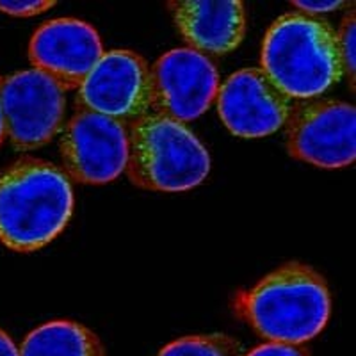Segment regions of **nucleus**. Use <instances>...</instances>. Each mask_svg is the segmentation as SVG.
I'll return each mask as SVG.
<instances>
[{
	"label": "nucleus",
	"instance_id": "obj_17",
	"mask_svg": "<svg viewBox=\"0 0 356 356\" xmlns=\"http://www.w3.org/2000/svg\"><path fill=\"white\" fill-rule=\"evenodd\" d=\"M244 356H310L308 351L301 346H289V344H276V342H264V344L255 346Z\"/></svg>",
	"mask_w": 356,
	"mask_h": 356
},
{
	"label": "nucleus",
	"instance_id": "obj_3",
	"mask_svg": "<svg viewBox=\"0 0 356 356\" xmlns=\"http://www.w3.org/2000/svg\"><path fill=\"white\" fill-rule=\"evenodd\" d=\"M260 65L289 100L321 97L344 77L337 31L326 20L301 13L282 15L267 29Z\"/></svg>",
	"mask_w": 356,
	"mask_h": 356
},
{
	"label": "nucleus",
	"instance_id": "obj_2",
	"mask_svg": "<svg viewBox=\"0 0 356 356\" xmlns=\"http://www.w3.org/2000/svg\"><path fill=\"white\" fill-rule=\"evenodd\" d=\"M75 207L72 180L54 162L22 157L0 173V243L33 253L68 227Z\"/></svg>",
	"mask_w": 356,
	"mask_h": 356
},
{
	"label": "nucleus",
	"instance_id": "obj_20",
	"mask_svg": "<svg viewBox=\"0 0 356 356\" xmlns=\"http://www.w3.org/2000/svg\"><path fill=\"white\" fill-rule=\"evenodd\" d=\"M6 139V129H4V118H2V109H0V145Z\"/></svg>",
	"mask_w": 356,
	"mask_h": 356
},
{
	"label": "nucleus",
	"instance_id": "obj_9",
	"mask_svg": "<svg viewBox=\"0 0 356 356\" xmlns=\"http://www.w3.org/2000/svg\"><path fill=\"white\" fill-rule=\"evenodd\" d=\"M75 104L123 125L136 122L150 113V65L134 50H107L77 88Z\"/></svg>",
	"mask_w": 356,
	"mask_h": 356
},
{
	"label": "nucleus",
	"instance_id": "obj_13",
	"mask_svg": "<svg viewBox=\"0 0 356 356\" xmlns=\"http://www.w3.org/2000/svg\"><path fill=\"white\" fill-rule=\"evenodd\" d=\"M20 356H107L93 330L70 319L41 324L25 337Z\"/></svg>",
	"mask_w": 356,
	"mask_h": 356
},
{
	"label": "nucleus",
	"instance_id": "obj_4",
	"mask_svg": "<svg viewBox=\"0 0 356 356\" xmlns=\"http://www.w3.org/2000/svg\"><path fill=\"white\" fill-rule=\"evenodd\" d=\"M125 175L143 191L184 193L205 182L211 155L193 130L159 114H145L127 125Z\"/></svg>",
	"mask_w": 356,
	"mask_h": 356
},
{
	"label": "nucleus",
	"instance_id": "obj_8",
	"mask_svg": "<svg viewBox=\"0 0 356 356\" xmlns=\"http://www.w3.org/2000/svg\"><path fill=\"white\" fill-rule=\"evenodd\" d=\"M219 72L205 54L189 49H173L150 66V113L189 123L216 102Z\"/></svg>",
	"mask_w": 356,
	"mask_h": 356
},
{
	"label": "nucleus",
	"instance_id": "obj_11",
	"mask_svg": "<svg viewBox=\"0 0 356 356\" xmlns=\"http://www.w3.org/2000/svg\"><path fill=\"white\" fill-rule=\"evenodd\" d=\"M104 54L97 29L79 18L44 22L29 43V59L34 68L56 79L68 91H77Z\"/></svg>",
	"mask_w": 356,
	"mask_h": 356
},
{
	"label": "nucleus",
	"instance_id": "obj_6",
	"mask_svg": "<svg viewBox=\"0 0 356 356\" xmlns=\"http://www.w3.org/2000/svg\"><path fill=\"white\" fill-rule=\"evenodd\" d=\"M291 157L324 170L351 166L356 159V109L348 102L319 98L291 106L285 122Z\"/></svg>",
	"mask_w": 356,
	"mask_h": 356
},
{
	"label": "nucleus",
	"instance_id": "obj_1",
	"mask_svg": "<svg viewBox=\"0 0 356 356\" xmlns=\"http://www.w3.org/2000/svg\"><path fill=\"white\" fill-rule=\"evenodd\" d=\"M234 310L267 342L301 346L326 328L332 292L316 267L287 262L241 291Z\"/></svg>",
	"mask_w": 356,
	"mask_h": 356
},
{
	"label": "nucleus",
	"instance_id": "obj_15",
	"mask_svg": "<svg viewBox=\"0 0 356 356\" xmlns=\"http://www.w3.org/2000/svg\"><path fill=\"white\" fill-rule=\"evenodd\" d=\"M337 43H339V56L342 63V72L348 75L349 88L356 91V20L355 9L348 13L337 31Z\"/></svg>",
	"mask_w": 356,
	"mask_h": 356
},
{
	"label": "nucleus",
	"instance_id": "obj_19",
	"mask_svg": "<svg viewBox=\"0 0 356 356\" xmlns=\"http://www.w3.org/2000/svg\"><path fill=\"white\" fill-rule=\"evenodd\" d=\"M0 356H20V349L4 330H0Z\"/></svg>",
	"mask_w": 356,
	"mask_h": 356
},
{
	"label": "nucleus",
	"instance_id": "obj_12",
	"mask_svg": "<svg viewBox=\"0 0 356 356\" xmlns=\"http://www.w3.org/2000/svg\"><path fill=\"white\" fill-rule=\"evenodd\" d=\"M168 9L189 49L205 56L234 52L246 36V9L239 0H173Z\"/></svg>",
	"mask_w": 356,
	"mask_h": 356
},
{
	"label": "nucleus",
	"instance_id": "obj_5",
	"mask_svg": "<svg viewBox=\"0 0 356 356\" xmlns=\"http://www.w3.org/2000/svg\"><path fill=\"white\" fill-rule=\"evenodd\" d=\"M68 93L65 86L36 68L0 77V109L15 150H38L61 132Z\"/></svg>",
	"mask_w": 356,
	"mask_h": 356
},
{
	"label": "nucleus",
	"instance_id": "obj_16",
	"mask_svg": "<svg viewBox=\"0 0 356 356\" xmlns=\"http://www.w3.org/2000/svg\"><path fill=\"white\" fill-rule=\"evenodd\" d=\"M54 6H56L54 0H31V2H2L0 0V11L17 18L36 17L52 9Z\"/></svg>",
	"mask_w": 356,
	"mask_h": 356
},
{
	"label": "nucleus",
	"instance_id": "obj_14",
	"mask_svg": "<svg viewBox=\"0 0 356 356\" xmlns=\"http://www.w3.org/2000/svg\"><path fill=\"white\" fill-rule=\"evenodd\" d=\"M157 356H244L239 340L225 333L189 335L177 339L157 353Z\"/></svg>",
	"mask_w": 356,
	"mask_h": 356
},
{
	"label": "nucleus",
	"instance_id": "obj_10",
	"mask_svg": "<svg viewBox=\"0 0 356 356\" xmlns=\"http://www.w3.org/2000/svg\"><path fill=\"white\" fill-rule=\"evenodd\" d=\"M216 104L222 125L244 139L266 138L284 129L292 106L260 68L232 73L219 86Z\"/></svg>",
	"mask_w": 356,
	"mask_h": 356
},
{
	"label": "nucleus",
	"instance_id": "obj_7",
	"mask_svg": "<svg viewBox=\"0 0 356 356\" xmlns=\"http://www.w3.org/2000/svg\"><path fill=\"white\" fill-rule=\"evenodd\" d=\"M59 152L70 180L104 186L125 173L129 130L113 118L77 109L63 127Z\"/></svg>",
	"mask_w": 356,
	"mask_h": 356
},
{
	"label": "nucleus",
	"instance_id": "obj_18",
	"mask_svg": "<svg viewBox=\"0 0 356 356\" xmlns=\"http://www.w3.org/2000/svg\"><path fill=\"white\" fill-rule=\"evenodd\" d=\"M294 8H298L300 11H305L308 17H316V15H323V13L337 11V9L344 8L346 2H340V0H330V2H292Z\"/></svg>",
	"mask_w": 356,
	"mask_h": 356
}]
</instances>
